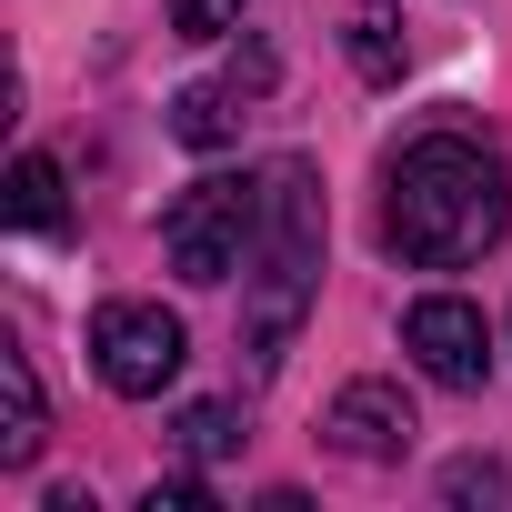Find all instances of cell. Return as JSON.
I'll list each match as a JSON object with an SVG mask.
<instances>
[{
    "mask_svg": "<svg viewBox=\"0 0 512 512\" xmlns=\"http://www.w3.org/2000/svg\"><path fill=\"white\" fill-rule=\"evenodd\" d=\"M402 352H412L442 392H482V372H492V332H482V312L452 302V292H432V302L402 312Z\"/></svg>",
    "mask_w": 512,
    "mask_h": 512,
    "instance_id": "cell-5",
    "label": "cell"
},
{
    "mask_svg": "<svg viewBox=\"0 0 512 512\" xmlns=\"http://www.w3.org/2000/svg\"><path fill=\"white\" fill-rule=\"evenodd\" d=\"M231 131H241V91H231V81H191V91H171V141L221 151Z\"/></svg>",
    "mask_w": 512,
    "mask_h": 512,
    "instance_id": "cell-8",
    "label": "cell"
},
{
    "mask_svg": "<svg viewBox=\"0 0 512 512\" xmlns=\"http://www.w3.org/2000/svg\"><path fill=\"white\" fill-rule=\"evenodd\" d=\"M91 362H101V382H111L121 402H151V392L181 382L191 332H181L161 302H101V312H91Z\"/></svg>",
    "mask_w": 512,
    "mask_h": 512,
    "instance_id": "cell-4",
    "label": "cell"
},
{
    "mask_svg": "<svg viewBox=\"0 0 512 512\" xmlns=\"http://www.w3.org/2000/svg\"><path fill=\"white\" fill-rule=\"evenodd\" d=\"M352 71L362 81H402V11L392 0H352Z\"/></svg>",
    "mask_w": 512,
    "mask_h": 512,
    "instance_id": "cell-9",
    "label": "cell"
},
{
    "mask_svg": "<svg viewBox=\"0 0 512 512\" xmlns=\"http://www.w3.org/2000/svg\"><path fill=\"white\" fill-rule=\"evenodd\" d=\"M201 502H211L201 482H151V512H201Z\"/></svg>",
    "mask_w": 512,
    "mask_h": 512,
    "instance_id": "cell-15",
    "label": "cell"
},
{
    "mask_svg": "<svg viewBox=\"0 0 512 512\" xmlns=\"http://www.w3.org/2000/svg\"><path fill=\"white\" fill-rule=\"evenodd\" d=\"M322 432H332L352 462H402L422 422H412L402 382H342V392H332V412H322Z\"/></svg>",
    "mask_w": 512,
    "mask_h": 512,
    "instance_id": "cell-6",
    "label": "cell"
},
{
    "mask_svg": "<svg viewBox=\"0 0 512 512\" xmlns=\"http://www.w3.org/2000/svg\"><path fill=\"white\" fill-rule=\"evenodd\" d=\"M502 211H512V181H502V161H492L482 141H462V131L412 141V151L392 161V181H382V241L402 251L412 272H462V262H482V251L502 241Z\"/></svg>",
    "mask_w": 512,
    "mask_h": 512,
    "instance_id": "cell-1",
    "label": "cell"
},
{
    "mask_svg": "<svg viewBox=\"0 0 512 512\" xmlns=\"http://www.w3.org/2000/svg\"><path fill=\"white\" fill-rule=\"evenodd\" d=\"M231 21H241V0H171V31L181 41H221Z\"/></svg>",
    "mask_w": 512,
    "mask_h": 512,
    "instance_id": "cell-12",
    "label": "cell"
},
{
    "mask_svg": "<svg viewBox=\"0 0 512 512\" xmlns=\"http://www.w3.org/2000/svg\"><path fill=\"white\" fill-rule=\"evenodd\" d=\"M251 241H262V181H191L171 211H161V251H171V272L181 282H231L251 272Z\"/></svg>",
    "mask_w": 512,
    "mask_h": 512,
    "instance_id": "cell-3",
    "label": "cell"
},
{
    "mask_svg": "<svg viewBox=\"0 0 512 512\" xmlns=\"http://www.w3.org/2000/svg\"><path fill=\"white\" fill-rule=\"evenodd\" d=\"M272 81H282V61H272L262 41H241V51H231V91H272Z\"/></svg>",
    "mask_w": 512,
    "mask_h": 512,
    "instance_id": "cell-14",
    "label": "cell"
},
{
    "mask_svg": "<svg viewBox=\"0 0 512 512\" xmlns=\"http://www.w3.org/2000/svg\"><path fill=\"white\" fill-rule=\"evenodd\" d=\"M231 442H241V412H231V402H191V412H181V452H191V462H221Z\"/></svg>",
    "mask_w": 512,
    "mask_h": 512,
    "instance_id": "cell-11",
    "label": "cell"
},
{
    "mask_svg": "<svg viewBox=\"0 0 512 512\" xmlns=\"http://www.w3.org/2000/svg\"><path fill=\"white\" fill-rule=\"evenodd\" d=\"M41 462V382H31V352L0 342V472Z\"/></svg>",
    "mask_w": 512,
    "mask_h": 512,
    "instance_id": "cell-7",
    "label": "cell"
},
{
    "mask_svg": "<svg viewBox=\"0 0 512 512\" xmlns=\"http://www.w3.org/2000/svg\"><path fill=\"white\" fill-rule=\"evenodd\" d=\"M11 231H61V161L51 151L11 161Z\"/></svg>",
    "mask_w": 512,
    "mask_h": 512,
    "instance_id": "cell-10",
    "label": "cell"
},
{
    "mask_svg": "<svg viewBox=\"0 0 512 512\" xmlns=\"http://www.w3.org/2000/svg\"><path fill=\"white\" fill-rule=\"evenodd\" d=\"M251 362H282V342H292V322L312 312V282H322V181H312V161H272L262 171V241H251Z\"/></svg>",
    "mask_w": 512,
    "mask_h": 512,
    "instance_id": "cell-2",
    "label": "cell"
},
{
    "mask_svg": "<svg viewBox=\"0 0 512 512\" xmlns=\"http://www.w3.org/2000/svg\"><path fill=\"white\" fill-rule=\"evenodd\" d=\"M442 492H452V502H502L512 482H502L492 462H452V472H442Z\"/></svg>",
    "mask_w": 512,
    "mask_h": 512,
    "instance_id": "cell-13",
    "label": "cell"
}]
</instances>
